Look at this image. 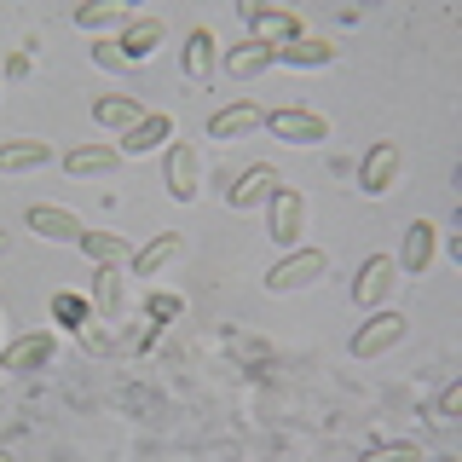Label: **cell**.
Segmentation results:
<instances>
[{
    "label": "cell",
    "mask_w": 462,
    "mask_h": 462,
    "mask_svg": "<svg viewBox=\"0 0 462 462\" xmlns=\"http://www.w3.org/2000/svg\"><path fill=\"white\" fill-rule=\"evenodd\" d=\"M266 237H272V249L289 254V249H300V237H307V197L295 191V185H278L266 202Z\"/></svg>",
    "instance_id": "cell-1"
},
{
    "label": "cell",
    "mask_w": 462,
    "mask_h": 462,
    "mask_svg": "<svg viewBox=\"0 0 462 462\" xmlns=\"http://www.w3.org/2000/svg\"><path fill=\"white\" fill-rule=\"evenodd\" d=\"M318 278H329V249H289L283 260H272V272H266V289L272 295H295V289H312Z\"/></svg>",
    "instance_id": "cell-2"
},
{
    "label": "cell",
    "mask_w": 462,
    "mask_h": 462,
    "mask_svg": "<svg viewBox=\"0 0 462 462\" xmlns=\"http://www.w3.org/2000/svg\"><path fill=\"white\" fill-rule=\"evenodd\" d=\"M404 336H411V318L393 312V307H375L365 324L353 329V341H346V346H353V358H382V353H393Z\"/></svg>",
    "instance_id": "cell-3"
},
{
    "label": "cell",
    "mask_w": 462,
    "mask_h": 462,
    "mask_svg": "<svg viewBox=\"0 0 462 462\" xmlns=\"http://www.w3.org/2000/svg\"><path fill=\"white\" fill-rule=\"evenodd\" d=\"M266 127L272 139H283V144H324L329 139V116H318L307 105H278V110H266Z\"/></svg>",
    "instance_id": "cell-4"
},
{
    "label": "cell",
    "mask_w": 462,
    "mask_h": 462,
    "mask_svg": "<svg viewBox=\"0 0 462 462\" xmlns=\"http://www.w3.org/2000/svg\"><path fill=\"white\" fill-rule=\"evenodd\" d=\"M162 185H168L173 202H197V191H202V151L191 139H173L162 151Z\"/></svg>",
    "instance_id": "cell-5"
},
{
    "label": "cell",
    "mask_w": 462,
    "mask_h": 462,
    "mask_svg": "<svg viewBox=\"0 0 462 462\" xmlns=\"http://www.w3.org/2000/svg\"><path fill=\"white\" fill-rule=\"evenodd\" d=\"M399 173H404V151L393 139H375L365 151V162H358V191H365V197H387L399 185Z\"/></svg>",
    "instance_id": "cell-6"
},
{
    "label": "cell",
    "mask_w": 462,
    "mask_h": 462,
    "mask_svg": "<svg viewBox=\"0 0 462 462\" xmlns=\"http://www.w3.org/2000/svg\"><path fill=\"white\" fill-rule=\"evenodd\" d=\"M52 358H58V336H52V329H29V336L0 346V370H18V375L47 370Z\"/></svg>",
    "instance_id": "cell-7"
},
{
    "label": "cell",
    "mask_w": 462,
    "mask_h": 462,
    "mask_svg": "<svg viewBox=\"0 0 462 462\" xmlns=\"http://www.w3.org/2000/svg\"><path fill=\"white\" fill-rule=\"evenodd\" d=\"M243 18H249V41H260V47H289L307 35L289 6H243Z\"/></svg>",
    "instance_id": "cell-8"
},
{
    "label": "cell",
    "mask_w": 462,
    "mask_h": 462,
    "mask_svg": "<svg viewBox=\"0 0 462 462\" xmlns=\"http://www.w3.org/2000/svg\"><path fill=\"white\" fill-rule=\"evenodd\" d=\"M168 144H173V116H168V110H144L139 122L122 134V144H116V151H122V162H127V156L139 162V156H151V151H168Z\"/></svg>",
    "instance_id": "cell-9"
},
{
    "label": "cell",
    "mask_w": 462,
    "mask_h": 462,
    "mask_svg": "<svg viewBox=\"0 0 462 462\" xmlns=\"http://www.w3.org/2000/svg\"><path fill=\"white\" fill-rule=\"evenodd\" d=\"M278 185H283V173H278V168L254 162V168H243L237 180L226 185V202H231V208H237V214H249V208H266V202H272V191H278Z\"/></svg>",
    "instance_id": "cell-10"
},
{
    "label": "cell",
    "mask_w": 462,
    "mask_h": 462,
    "mask_svg": "<svg viewBox=\"0 0 462 462\" xmlns=\"http://www.w3.org/2000/svg\"><path fill=\"white\" fill-rule=\"evenodd\" d=\"M433 254H439V226H433V220H411V226H404L399 254H393V266L411 272V278H428Z\"/></svg>",
    "instance_id": "cell-11"
},
{
    "label": "cell",
    "mask_w": 462,
    "mask_h": 462,
    "mask_svg": "<svg viewBox=\"0 0 462 462\" xmlns=\"http://www.w3.org/2000/svg\"><path fill=\"white\" fill-rule=\"evenodd\" d=\"M393 283H399V266H393V254H370L365 266H358V278H353V300L365 312H375L387 295H393Z\"/></svg>",
    "instance_id": "cell-12"
},
{
    "label": "cell",
    "mask_w": 462,
    "mask_h": 462,
    "mask_svg": "<svg viewBox=\"0 0 462 462\" xmlns=\"http://www.w3.org/2000/svg\"><path fill=\"white\" fill-rule=\"evenodd\" d=\"M162 41H168V23L156 18V12H139V18L127 23L122 35H116V52H122L127 64H144V58L162 52Z\"/></svg>",
    "instance_id": "cell-13"
},
{
    "label": "cell",
    "mask_w": 462,
    "mask_h": 462,
    "mask_svg": "<svg viewBox=\"0 0 462 462\" xmlns=\"http://www.w3.org/2000/svg\"><path fill=\"white\" fill-rule=\"evenodd\" d=\"M23 226L35 231V237H47V243H81V231L87 220L76 208H58V202H35V208L23 214Z\"/></svg>",
    "instance_id": "cell-14"
},
{
    "label": "cell",
    "mask_w": 462,
    "mask_h": 462,
    "mask_svg": "<svg viewBox=\"0 0 462 462\" xmlns=\"http://www.w3.org/2000/svg\"><path fill=\"white\" fill-rule=\"evenodd\" d=\"M93 312L105 318V324H116V318H127V278H122V266H98L93 272Z\"/></svg>",
    "instance_id": "cell-15"
},
{
    "label": "cell",
    "mask_w": 462,
    "mask_h": 462,
    "mask_svg": "<svg viewBox=\"0 0 462 462\" xmlns=\"http://www.w3.org/2000/svg\"><path fill=\"white\" fill-rule=\"evenodd\" d=\"M76 249L93 260V266H134V243H127L122 231H93V226H87Z\"/></svg>",
    "instance_id": "cell-16"
},
{
    "label": "cell",
    "mask_w": 462,
    "mask_h": 462,
    "mask_svg": "<svg viewBox=\"0 0 462 462\" xmlns=\"http://www.w3.org/2000/svg\"><path fill=\"white\" fill-rule=\"evenodd\" d=\"M260 122H266V110H260L254 98H237V105L208 116V139H243V134H254Z\"/></svg>",
    "instance_id": "cell-17"
},
{
    "label": "cell",
    "mask_w": 462,
    "mask_h": 462,
    "mask_svg": "<svg viewBox=\"0 0 462 462\" xmlns=\"http://www.w3.org/2000/svg\"><path fill=\"white\" fill-rule=\"evenodd\" d=\"M180 254H185V237H180V231H162V237H151L144 249H134V272H139V278H162Z\"/></svg>",
    "instance_id": "cell-18"
},
{
    "label": "cell",
    "mask_w": 462,
    "mask_h": 462,
    "mask_svg": "<svg viewBox=\"0 0 462 462\" xmlns=\"http://www.w3.org/2000/svg\"><path fill=\"white\" fill-rule=\"evenodd\" d=\"M272 64H278V47H260V41H243V47L220 52V69L231 81H249V76H260V69H272Z\"/></svg>",
    "instance_id": "cell-19"
},
{
    "label": "cell",
    "mask_w": 462,
    "mask_h": 462,
    "mask_svg": "<svg viewBox=\"0 0 462 462\" xmlns=\"http://www.w3.org/2000/svg\"><path fill=\"white\" fill-rule=\"evenodd\" d=\"M214 64H220V41H214L208 23H197L191 35H185V76H191V81H208Z\"/></svg>",
    "instance_id": "cell-20"
},
{
    "label": "cell",
    "mask_w": 462,
    "mask_h": 462,
    "mask_svg": "<svg viewBox=\"0 0 462 462\" xmlns=\"http://www.w3.org/2000/svg\"><path fill=\"white\" fill-rule=\"evenodd\" d=\"M52 162V139H6L0 144V173H29Z\"/></svg>",
    "instance_id": "cell-21"
},
{
    "label": "cell",
    "mask_w": 462,
    "mask_h": 462,
    "mask_svg": "<svg viewBox=\"0 0 462 462\" xmlns=\"http://www.w3.org/2000/svg\"><path fill=\"white\" fill-rule=\"evenodd\" d=\"M139 12L134 6H116V0H93V6H76V29H87V35H105V29H127Z\"/></svg>",
    "instance_id": "cell-22"
},
{
    "label": "cell",
    "mask_w": 462,
    "mask_h": 462,
    "mask_svg": "<svg viewBox=\"0 0 462 462\" xmlns=\"http://www.w3.org/2000/svg\"><path fill=\"white\" fill-rule=\"evenodd\" d=\"M278 64H295V69H329V64H336V47H329L324 35H300V41H289V47H278Z\"/></svg>",
    "instance_id": "cell-23"
},
{
    "label": "cell",
    "mask_w": 462,
    "mask_h": 462,
    "mask_svg": "<svg viewBox=\"0 0 462 462\" xmlns=\"http://www.w3.org/2000/svg\"><path fill=\"white\" fill-rule=\"evenodd\" d=\"M110 168H122V151L116 144H76V151L64 156V173H76V180H87V173H110Z\"/></svg>",
    "instance_id": "cell-24"
},
{
    "label": "cell",
    "mask_w": 462,
    "mask_h": 462,
    "mask_svg": "<svg viewBox=\"0 0 462 462\" xmlns=\"http://www.w3.org/2000/svg\"><path fill=\"white\" fill-rule=\"evenodd\" d=\"M139 116H144V105H139V98H127V93H105V98L93 105V122L110 127V134H127Z\"/></svg>",
    "instance_id": "cell-25"
},
{
    "label": "cell",
    "mask_w": 462,
    "mask_h": 462,
    "mask_svg": "<svg viewBox=\"0 0 462 462\" xmlns=\"http://www.w3.org/2000/svg\"><path fill=\"white\" fill-rule=\"evenodd\" d=\"M52 318H58V324H64V329H76V336H81V329L87 324H93V300H87V295H76V289H58V295H52Z\"/></svg>",
    "instance_id": "cell-26"
},
{
    "label": "cell",
    "mask_w": 462,
    "mask_h": 462,
    "mask_svg": "<svg viewBox=\"0 0 462 462\" xmlns=\"http://www.w3.org/2000/svg\"><path fill=\"white\" fill-rule=\"evenodd\" d=\"M457 411H462V382H445L439 404H433V422H445V428H451V422H457Z\"/></svg>",
    "instance_id": "cell-27"
},
{
    "label": "cell",
    "mask_w": 462,
    "mask_h": 462,
    "mask_svg": "<svg viewBox=\"0 0 462 462\" xmlns=\"http://www.w3.org/2000/svg\"><path fill=\"white\" fill-rule=\"evenodd\" d=\"M365 462H422V457H416V445H375Z\"/></svg>",
    "instance_id": "cell-28"
},
{
    "label": "cell",
    "mask_w": 462,
    "mask_h": 462,
    "mask_svg": "<svg viewBox=\"0 0 462 462\" xmlns=\"http://www.w3.org/2000/svg\"><path fill=\"white\" fill-rule=\"evenodd\" d=\"M76 341L87 346V353H116V341H110V336H105V329H98V324H87Z\"/></svg>",
    "instance_id": "cell-29"
},
{
    "label": "cell",
    "mask_w": 462,
    "mask_h": 462,
    "mask_svg": "<svg viewBox=\"0 0 462 462\" xmlns=\"http://www.w3.org/2000/svg\"><path fill=\"white\" fill-rule=\"evenodd\" d=\"M93 64H105V69H127V58L116 52V41H93Z\"/></svg>",
    "instance_id": "cell-30"
},
{
    "label": "cell",
    "mask_w": 462,
    "mask_h": 462,
    "mask_svg": "<svg viewBox=\"0 0 462 462\" xmlns=\"http://www.w3.org/2000/svg\"><path fill=\"white\" fill-rule=\"evenodd\" d=\"M144 307H151V318H185V300H173V295H151Z\"/></svg>",
    "instance_id": "cell-31"
},
{
    "label": "cell",
    "mask_w": 462,
    "mask_h": 462,
    "mask_svg": "<svg viewBox=\"0 0 462 462\" xmlns=\"http://www.w3.org/2000/svg\"><path fill=\"white\" fill-rule=\"evenodd\" d=\"M6 76H12V81L29 76V52H12V58H6Z\"/></svg>",
    "instance_id": "cell-32"
},
{
    "label": "cell",
    "mask_w": 462,
    "mask_h": 462,
    "mask_svg": "<svg viewBox=\"0 0 462 462\" xmlns=\"http://www.w3.org/2000/svg\"><path fill=\"white\" fill-rule=\"evenodd\" d=\"M6 243H12V237H6V231H0V254H6Z\"/></svg>",
    "instance_id": "cell-33"
},
{
    "label": "cell",
    "mask_w": 462,
    "mask_h": 462,
    "mask_svg": "<svg viewBox=\"0 0 462 462\" xmlns=\"http://www.w3.org/2000/svg\"><path fill=\"white\" fill-rule=\"evenodd\" d=\"M0 336H6V312H0Z\"/></svg>",
    "instance_id": "cell-34"
},
{
    "label": "cell",
    "mask_w": 462,
    "mask_h": 462,
    "mask_svg": "<svg viewBox=\"0 0 462 462\" xmlns=\"http://www.w3.org/2000/svg\"><path fill=\"white\" fill-rule=\"evenodd\" d=\"M0 462H12V457H6V451H0Z\"/></svg>",
    "instance_id": "cell-35"
}]
</instances>
